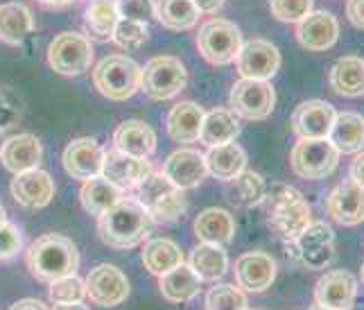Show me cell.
<instances>
[{"instance_id":"obj_12","label":"cell","mask_w":364,"mask_h":310,"mask_svg":"<svg viewBox=\"0 0 364 310\" xmlns=\"http://www.w3.org/2000/svg\"><path fill=\"white\" fill-rule=\"evenodd\" d=\"M84 283H86V296L91 299V304L100 308H116L127 301V296L132 292L129 279L124 277V272L109 263L93 267Z\"/></svg>"},{"instance_id":"obj_42","label":"cell","mask_w":364,"mask_h":310,"mask_svg":"<svg viewBox=\"0 0 364 310\" xmlns=\"http://www.w3.org/2000/svg\"><path fill=\"white\" fill-rule=\"evenodd\" d=\"M315 0H269V11L281 23H299L312 11Z\"/></svg>"},{"instance_id":"obj_45","label":"cell","mask_w":364,"mask_h":310,"mask_svg":"<svg viewBox=\"0 0 364 310\" xmlns=\"http://www.w3.org/2000/svg\"><path fill=\"white\" fill-rule=\"evenodd\" d=\"M23 247V233L14 225V222L5 220L0 225V260H7L11 256H16Z\"/></svg>"},{"instance_id":"obj_28","label":"cell","mask_w":364,"mask_h":310,"mask_svg":"<svg viewBox=\"0 0 364 310\" xmlns=\"http://www.w3.org/2000/svg\"><path fill=\"white\" fill-rule=\"evenodd\" d=\"M204 159H206L208 175H213L220 181H229L240 175L242 170H247V152L240 145H235V141L208 147Z\"/></svg>"},{"instance_id":"obj_21","label":"cell","mask_w":364,"mask_h":310,"mask_svg":"<svg viewBox=\"0 0 364 310\" xmlns=\"http://www.w3.org/2000/svg\"><path fill=\"white\" fill-rule=\"evenodd\" d=\"M337 111L326 100H306L292 114V129L296 139H328Z\"/></svg>"},{"instance_id":"obj_26","label":"cell","mask_w":364,"mask_h":310,"mask_svg":"<svg viewBox=\"0 0 364 310\" xmlns=\"http://www.w3.org/2000/svg\"><path fill=\"white\" fill-rule=\"evenodd\" d=\"M159 290L163 294V299L170 304H188L202 290V279L183 263L159 277Z\"/></svg>"},{"instance_id":"obj_50","label":"cell","mask_w":364,"mask_h":310,"mask_svg":"<svg viewBox=\"0 0 364 310\" xmlns=\"http://www.w3.org/2000/svg\"><path fill=\"white\" fill-rule=\"evenodd\" d=\"M55 310H91L86 304H64V306H55Z\"/></svg>"},{"instance_id":"obj_13","label":"cell","mask_w":364,"mask_h":310,"mask_svg":"<svg viewBox=\"0 0 364 310\" xmlns=\"http://www.w3.org/2000/svg\"><path fill=\"white\" fill-rule=\"evenodd\" d=\"M235 66L240 78L249 80H272L281 68V50L272 41L251 39L242 43L235 57Z\"/></svg>"},{"instance_id":"obj_19","label":"cell","mask_w":364,"mask_h":310,"mask_svg":"<svg viewBox=\"0 0 364 310\" xmlns=\"http://www.w3.org/2000/svg\"><path fill=\"white\" fill-rule=\"evenodd\" d=\"M358 296V279L346 269H331L315 285V304L333 310H350Z\"/></svg>"},{"instance_id":"obj_2","label":"cell","mask_w":364,"mask_h":310,"mask_svg":"<svg viewBox=\"0 0 364 310\" xmlns=\"http://www.w3.org/2000/svg\"><path fill=\"white\" fill-rule=\"evenodd\" d=\"M25 265L36 281L50 283L80 269V252L75 242L59 233L39 235L25 252Z\"/></svg>"},{"instance_id":"obj_35","label":"cell","mask_w":364,"mask_h":310,"mask_svg":"<svg viewBox=\"0 0 364 310\" xmlns=\"http://www.w3.org/2000/svg\"><path fill=\"white\" fill-rule=\"evenodd\" d=\"M267 193V183L262 175L254 170H242L240 175L227 181V197L237 208H254L262 204Z\"/></svg>"},{"instance_id":"obj_37","label":"cell","mask_w":364,"mask_h":310,"mask_svg":"<svg viewBox=\"0 0 364 310\" xmlns=\"http://www.w3.org/2000/svg\"><path fill=\"white\" fill-rule=\"evenodd\" d=\"M156 18L168 30H191L197 26L199 11L193 0H156Z\"/></svg>"},{"instance_id":"obj_55","label":"cell","mask_w":364,"mask_h":310,"mask_svg":"<svg viewBox=\"0 0 364 310\" xmlns=\"http://www.w3.org/2000/svg\"><path fill=\"white\" fill-rule=\"evenodd\" d=\"M3 143H5V141H3V134H0V150H3Z\"/></svg>"},{"instance_id":"obj_11","label":"cell","mask_w":364,"mask_h":310,"mask_svg":"<svg viewBox=\"0 0 364 310\" xmlns=\"http://www.w3.org/2000/svg\"><path fill=\"white\" fill-rule=\"evenodd\" d=\"M231 111L245 120H265L276 105V91L267 80L240 78L231 89Z\"/></svg>"},{"instance_id":"obj_4","label":"cell","mask_w":364,"mask_h":310,"mask_svg":"<svg viewBox=\"0 0 364 310\" xmlns=\"http://www.w3.org/2000/svg\"><path fill=\"white\" fill-rule=\"evenodd\" d=\"M93 84L109 100L124 102L141 89V66L127 55H109L93 68Z\"/></svg>"},{"instance_id":"obj_29","label":"cell","mask_w":364,"mask_h":310,"mask_svg":"<svg viewBox=\"0 0 364 310\" xmlns=\"http://www.w3.org/2000/svg\"><path fill=\"white\" fill-rule=\"evenodd\" d=\"M328 141L340 154H358L364 147V118L355 111H340L335 116Z\"/></svg>"},{"instance_id":"obj_33","label":"cell","mask_w":364,"mask_h":310,"mask_svg":"<svg viewBox=\"0 0 364 310\" xmlns=\"http://www.w3.org/2000/svg\"><path fill=\"white\" fill-rule=\"evenodd\" d=\"M143 265L149 274L163 277L166 272L183 265V252L170 238H149L143 247Z\"/></svg>"},{"instance_id":"obj_48","label":"cell","mask_w":364,"mask_h":310,"mask_svg":"<svg viewBox=\"0 0 364 310\" xmlns=\"http://www.w3.org/2000/svg\"><path fill=\"white\" fill-rule=\"evenodd\" d=\"M227 0H193V5L197 7L199 14H215L218 9L224 7Z\"/></svg>"},{"instance_id":"obj_18","label":"cell","mask_w":364,"mask_h":310,"mask_svg":"<svg viewBox=\"0 0 364 310\" xmlns=\"http://www.w3.org/2000/svg\"><path fill=\"white\" fill-rule=\"evenodd\" d=\"M161 175L166 177L172 186H177L179 191H191L197 188L208 175L206 170V159L202 152L183 147V150L172 152L166 161H163Z\"/></svg>"},{"instance_id":"obj_52","label":"cell","mask_w":364,"mask_h":310,"mask_svg":"<svg viewBox=\"0 0 364 310\" xmlns=\"http://www.w3.org/2000/svg\"><path fill=\"white\" fill-rule=\"evenodd\" d=\"M7 220V213H5V206L0 204V225H3V222Z\"/></svg>"},{"instance_id":"obj_30","label":"cell","mask_w":364,"mask_h":310,"mask_svg":"<svg viewBox=\"0 0 364 310\" xmlns=\"http://www.w3.org/2000/svg\"><path fill=\"white\" fill-rule=\"evenodd\" d=\"M188 267L202 281H218L229 272V256L222 245L199 242L191 252Z\"/></svg>"},{"instance_id":"obj_14","label":"cell","mask_w":364,"mask_h":310,"mask_svg":"<svg viewBox=\"0 0 364 310\" xmlns=\"http://www.w3.org/2000/svg\"><path fill=\"white\" fill-rule=\"evenodd\" d=\"M323 208L328 218H333L337 225L358 227L364 222V188L348 177L328 193Z\"/></svg>"},{"instance_id":"obj_54","label":"cell","mask_w":364,"mask_h":310,"mask_svg":"<svg viewBox=\"0 0 364 310\" xmlns=\"http://www.w3.org/2000/svg\"><path fill=\"white\" fill-rule=\"evenodd\" d=\"M360 281H362V285H364V263H362V269H360Z\"/></svg>"},{"instance_id":"obj_41","label":"cell","mask_w":364,"mask_h":310,"mask_svg":"<svg viewBox=\"0 0 364 310\" xmlns=\"http://www.w3.org/2000/svg\"><path fill=\"white\" fill-rule=\"evenodd\" d=\"M48 296L55 306H64V304H80L86 299V283L77 274H68L50 281Z\"/></svg>"},{"instance_id":"obj_32","label":"cell","mask_w":364,"mask_h":310,"mask_svg":"<svg viewBox=\"0 0 364 310\" xmlns=\"http://www.w3.org/2000/svg\"><path fill=\"white\" fill-rule=\"evenodd\" d=\"M240 134V120L231 109H213L204 114L202 132H199V141L202 145L215 147L224 143H233L235 136Z\"/></svg>"},{"instance_id":"obj_6","label":"cell","mask_w":364,"mask_h":310,"mask_svg":"<svg viewBox=\"0 0 364 310\" xmlns=\"http://www.w3.org/2000/svg\"><path fill=\"white\" fill-rule=\"evenodd\" d=\"M340 152L328 139H299L290 152V166L301 179L319 181L340 166Z\"/></svg>"},{"instance_id":"obj_40","label":"cell","mask_w":364,"mask_h":310,"mask_svg":"<svg viewBox=\"0 0 364 310\" xmlns=\"http://www.w3.org/2000/svg\"><path fill=\"white\" fill-rule=\"evenodd\" d=\"M149 39V26L143 21H129V18H118L114 34H111V41H114L122 50H138L143 48Z\"/></svg>"},{"instance_id":"obj_16","label":"cell","mask_w":364,"mask_h":310,"mask_svg":"<svg viewBox=\"0 0 364 310\" xmlns=\"http://www.w3.org/2000/svg\"><path fill=\"white\" fill-rule=\"evenodd\" d=\"M61 164L73 179L89 181L102 175L105 150L95 139H75L66 145L64 154H61Z\"/></svg>"},{"instance_id":"obj_44","label":"cell","mask_w":364,"mask_h":310,"mask_svg":"<svg viewBox=\"0 0 364 310\" xmlns=\"http://www.w3.org/2000/svg\"><path fill=\"white\" fill-rule=\"evenodd\" d=\"M118 18H129V21H143L156 16V0H114Z\"/></svg>"},{"instance_id":"obj_46","label":"cell","mask_w":364,"mask_h":310,"mask_svg":"<svg viewBox=\"0 0 364 310\" xmlns=\"http://www.w3.org/2000/svg\"><path fill=\"white\" fill-rule=\"evenodd\" d=\"M346 18L350 26L364 30V0H346Z\"/></svg>"},{"instance_id":"obj_9","label":"cell","mask_w":364,"mask_h":310,"mask_svg":"<svg viewBox=\"0 0 364 310\" xmlns=\"http://www.w3.org/2000/svg\"><path fill=\"white\" fill-rule=\"evenodd\" d=\"M188 84V70L177 57H154L141 68V89L152 100H170Z\"/></svg>"},{"instance_id":"obj_5","label":"cell","mask_w":364,"mask_h":310,"mask_svg":"<svg viewBox=\"0 0 364 310\" xmlns=\"http://www.w3.org/2000/svg\"><path fill=\"white\" fill-rule=\"evenodd\" d=\"M136 200L145 206V210L159 225H172L188 210V200L183 191H179L177 186H172L166 177L156 175V172H152L136 188Z\"/></svg>"},{"instance_id":"obj_15","label":"cell","mask_w":364,"mask_h":310,"mask_svg":"<svg viewBox=\"0 0 364 310\" xmlns=\"http://www.w3.org/2000/svg\"><path fill=\"white\" fill-rule=\"evenodd\" d=\"M233 274L240 290L260 294L269 290L276 279V260L265 252H247L235 260Z\"/></svg>"},{"instance_id":"obj_22","label":"cell","mask_w":364,"mask_h":310,"mask_svg":"<svg viewBox=\"0 0 364 310\" xmlns=\"http://www.w3.org/2000/svg\"><path fill=\"white\" fill-rule=\"evenodd\" d=\"M11 197L25 208H43L55 197V181L46 170L34 168L21 172L11 181Z\"/></svg>"},{"instance_id":"obj_53","label":"cell","mask_w":364,"mask_h":310,"mask_svg":"<svg viewBox=\"0 0 364 310\" xmlns=\"http://www.w3.org/2000/svg\"><path fill=\"white\" fill-rule=\"evenodd\" d=\"M310 310H333V308H323V306H317V304H315Z\"/></svg>"},{"instance_id":"obj_20","label":"cell","mask_w":364,"mask_h":310,"mask_svg":"<svg viewBox=\"0 0 364 310\" xmlns=\"http://www.w3.org/2000/svg\"><path fill=\"white\" fill-rule=\"evenodd\" d=\"M340 23L331 11H310L296 23V41L310 53H326L337 43Z\"/></svg>"},{"instance_id":"obj_47","label":"cell","mask_w":364,"mask_h":310,"mask_svg":"<svg viewBox=\"0 0 364 310\" xmlns=\"http://www.w3.org/2000/svg\"><path fill=\"white\" fill-rule=\"evenodd\" d=\"M348 177L358 181L362 188H364V150L355 154L353 159V164H350V172H348Z\"/></svg>"},{"instance_id":"obj_43","label":"cell","mask_w":364,"mask_h":310,"mask_svg":"<svg viewBox=\"0 0 364 310\" xmlns=\"http://www.w3.org/2000/svg\"><path fill=\"white\" fill-rule=\"evenodd\" d=\"M23 116V100L21 95L9 89V86H0V132L11 129Z\"/></svg>"},{"instance_id":"obj_31","label":"cell","mask_w":364,"mask_h":310,"mask_svg":"<svg viewBox=\"0 0 364 310\" xmlns=\"http://www.w3.org/2000/svg\"><path fill=\"white\" fill-rule=\"evenodd\" d=\"M331 89L342 97H362L364 95V59L342 57L331 68Z\"/></svg>"},{"instance_id":"obj_8","label":"cell","mask_w":364,"mask_h":310,"mask_svg":"<svg viewBox=\"0 0 364 310\" xmlns=\"http://www.w3.org/2000/svg\"><path fill=\"white\" fill-rule=\"evenodd\" d=\"M48 64L66 78L82 75L93 64V43L80 32H61L48 46Z\"/></svg>"},{"instance_id":"obj_51","label":"cell","mask_w":364,"mask_h":310,"mask_svg":"<svg viewBox=\"0 0 364 310\" xmlns=\"http://www.w3.org/2000/svg\"><path fill=\"white\" fill-rule=\"evenodd\" d=\"M39 3L48 7H64V5H70L73 0H39Z\"/></svg>"},{"instance_id":"obj_1","label":"cell","mask_w":364,"mask_h":310,"mask_svg":"<svg viewBox=\"0 0 364 310\" xmlns=\"http://www.w3.org/2000/svg\"><path fill=\"white\" fill-rule=\"evenodd\" d=\"M154 220L136 197H122L97 215V235L111 250H134L152 233Z\"/></svg>"},{"instance_id":"obj_49","label":"cell","mask_w":364,"mask_h":310,"mask_svg":"<svg viewBox=\"0 0 364 310\" xmlns=\"http://www.w3.org/2000/svg\"><path fill=\"white\" fill-rule=\"evenodd\" d=\"M9 310H50V308L39 299H21L16 304H11Z\"/></svg>"},{"instance_id":"obj_39","label":"cell","mask_w":364,"mask_h":310,"mask_svg":"<svg viewBox=\"0 0 364 310\" xmlns=\"http://www.w3.org/2000/svg\"><path fill=\"white\" fill-rule=\"evenodd\" d=\"M249 308L247 292L237 288L235 283L213 285L206 292V310H245Z\"/></svg>"},{"instance_id":"obj_10","label":"cell","mask_w":364,"mask_h":310,"mask_svg":"<svg viewBox=\"0 0 364 310\" xmlns=\"http://www.w3.org/2000/svg\"><path fill=\"white\" fill-rule=\"evenodd\" d=\"M287 256L310 269H326L335 258V233L326 222H310L296 240L285 242Z\"/></svg>"},{"instance_id":"obj_17","label":"cell","mask_w":364,"mask_h":310,"mask_svg":"<svg viewBox=\"0 0 364 310\" xmlns=\"http://www.w3.org/2000/svg\"><path fill=\"white\" fill-rule=\"evenodd\" d=\"M152 164L149 159H138L129 156L124 152L114 150L105 152V164H102V177L109 179L120 191H134L138 188L149 175H152Z\"/></svg>"},{"instance_id":"obj_38","label":"cell","mask_w":364,"mask_h":310,"mask_svg":"<svg viewBox=\"0 0 364 310\" xmlns=\"http://www.w3.org/2000/svg\"><path fill=\"white\" fill-rule=\"evenodd\" d=\"M86 28L97 39H111L114 28L118 23V11L114 0H93V3L86 7Z\"/></svg>"},{"instance_id":"obj_23","label":"cell","mask_w":364,"mask_h":310,"mask_svg":"<svg viewBox=\"0 0 364 310\" xmlns=\"http://www.w3.org/2000/svg\"><path fill=\"white\" fill-rule=\"evenodd\" d=\"M41 159H43V145L34 134L11 136V139L3 143V150H0V161L14 175L39 168Z\"/></svg>"},{"instance_id":"obj_56","label":"cell","mask_w":364,"mask_h":310,"mask_svg":"<svg viewBox=\"0 0 364 310\" xmlns=\"http://www.w3.org/2000/svg\"><path fill=\"white\" fill-rule=\"evenodd\" d=\"M245 310H254V308H245Z\"/></svg>"},{"instance_id":"obj_36","label":"cell","mask_w":364,"mask_h":310,"mask_svg":"<svg viewBox=\"0 0 364 310\" xmlns=\"http://www.w3.org/2000/svg\"><path fill=\"white\" fill-rule=\"evenodd\" d=\"M122 197H124V191H120L118 186H114L102 175L84 181L82 191H80V202H82L84 210L95 218L102 215L105 210H109L116 202H120Z\"/></svg>"},{"instance_id":"obj_7","label":"cell","mask_w":364,"mask_h":310,"mask_svg":"<svg viewBox=\"0 0 364 310\" xmlns=\"http://www.w3.org/2000/svg\"><path fill=\"white\" fill-rule=\"evenodd\" d=\"M197 48L202 57L213 66H227L235 61L242 48V32L231 21L210 18L197 34Z\"/></svg>"},{"instance_id":"obj_25","label":"cell","mask_w":364,"mask_h":310,"mask_svg":"<svg viewBox=\"0 0 364 310\" xmlns=\"http://www.w3.org/2000/svg\"><path fill=\"white\" fill-rule=\"evenodd\" d=\"M204 114L206 111L197 102H191V100L177 102L170 109V114L166 118V129L170 134V139L181 145H191V143L199 141Z\"/></svg>"},{"instance_id":"obj_34","label":"cell","mask_w":364,"mask_h":310,"mask_svg":"<svg viewBox=\"0 0 364 310\" xmlns=\"http://www.w3.org/2000/svg\"><path fill=\"white\" fill-rule=\"evenodd\" d=\"M34 30L32 11L21 3L0 5V41L9 46L23 43Z\"/></svg>"},{"instance_id":"obj_27","label":"cell","mask_w":364,"mask_h":310,"mask_svg":"<svg viewBox=\"0 0 364 310\" xmlns=\"http://www.w3.org/2000/svg\"><path fill=\"white\" fill-rule=\"evenodd\" d=\"M195 235L202 242H213V245H227L233 240L235 235V220L229 210L224 208H206L195 218Z\"/></svg>"},{"instance_id":"obj_3","label":"cell","mask_w":364,"mask_h":310,"mask_svg":"<svg viewBox=\"0 0 364 310\" xmlns=\"http://www.w3.org/2000/svg\"><path fill=\"white\" fill-rule=\"evenodd\" d=\"M265 215L269 229L279 235L283 242L296 240L312 222V210L306 197L294 186L274 183L265 193Z\"/></svg>"},{"instance_id":"obj_24","label":"cell","mask_w":364,"mask_h":310,"mask_svg":"<svg viewBox=\"0 0 364 310\" xmlns=\"http://www.w3.org/2000/svg\"><path fill=\"white\" fill-rule=\"evenodd\" d=\"M114 147L129 156L149 159L156 152V134L143 120H124L114 132Z\"/></svg>"}]
</instances>
